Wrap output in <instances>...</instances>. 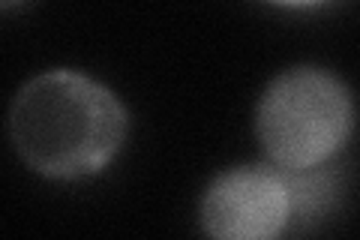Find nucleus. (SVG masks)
Listing matches in <instances>:
<instances>
[{"mask_svg":"<svg viewBox=\"0 0 360 240\" xmlns=\"http://www.w3.org/2000/svg\"><path fill=\"white\" fill-rule=\"evenodd\" d=\"M9 141L33 175L87 180L115 163L129 135V111L105 82L72 66L27 78L9 102Z\"/></svg>","mask_w":360,"mask_h":240,"instance_id":"obj_1","label":"nucleus"},{"mask_svg":"<svg viewBox=\"0 0 360 240\" xmlns=\"http://www.w3.org/2000/svg\"><path fill=\"white\" fill-rule=\"evenodd\" d=\"M264 163L285 175H319L354 132V96L340 72L315 63L288 66L264 84L252 114Z\"/></svg>","mask_w":360,"mask_h":240,"instance_id":"obj_2","label":"nucleus"},{"mask_svg":"<svg viewBox=\"0 0 360 240\" xmlns=\"http://www.w3.org/2000/svg\"><path fill=\"white\" fill-rule=\"evenodd\" d=\"M300 210V177L270 163L225 168L198 198V222L217 240H274Z\"/></svg>","mask_w":360,"mask_h":240,"instance_id":"obj_3","label":"nucleus"},{"mask_svg":"<svg viewBox=\"0 0 360 240\" xmlns=\"http://www.w3.org/2000/svg\"><path fill=\"white\" fill-rule=\"evenodd\" d=\"M274 6H283V9H312V6H321L328 0H267Z\"/></svg>","mask_w":360,"mask_h":240,"instance_id":"obj_4","label":"nucleus"},{"mask_svg":"<svg viewBox=\"0 0 360 240\" xmlns=\"http://www.w3.org/2000/svg\"><path fill=\"white\" fill-rule=\"evenodd\" d=\"M25 4H27V0H0V13H6V9H18Z\"/></svg>","mask_w":360,"mask_h":240,"instance_id":"obj_5","label":"nucleus"}]
</instances>
